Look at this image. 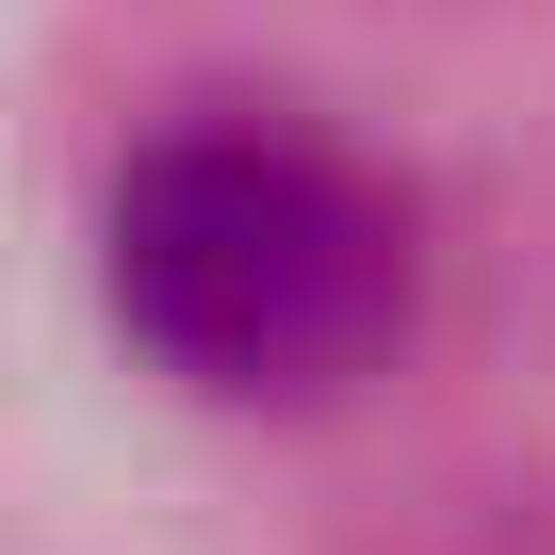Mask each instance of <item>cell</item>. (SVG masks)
Wrapping results in <instances>:
<instances>
[{
    "mask_svg": "<svg viewBox=\"0 0 555 555\" xmlns=\"http://www.w3.org/2000/svg\"><path fill=\"white\" fill-rule=\"evenodd\" d=\"M115 327L212 409H311L409 327V212L311 115H164L115 164Z\"/></svg>",
    "mask_w": 555,
    "mask_h": 555,
    "instance_id": "1",
    "label": "cell"
}]
</instances>
